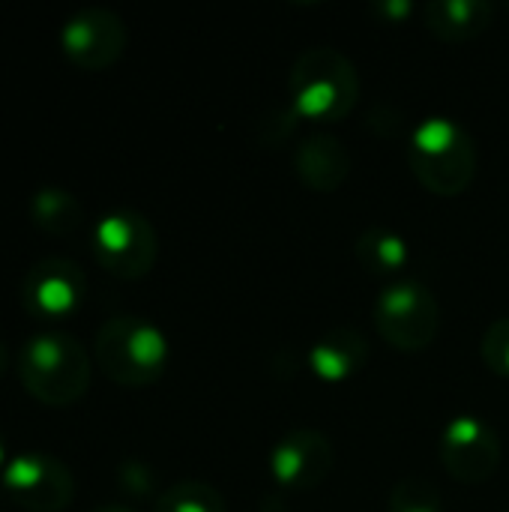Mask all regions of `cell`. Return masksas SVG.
Returning a JSON list of instances; mask_svg holds the SVG:
<instances>
[{"label": "cell", "mask_w": 509, "mask_h": 512, "mask_svg": "<svg viewBox=\"0 0 509 512\" xmlns=\"http://www.w3.org/2000/svg\"><path fill=\"white\" fill-rule=\"evenodd\" d=\"M6 363H9V354H6V348L0 345V378H3V372H6Z\"/></svg>", "instance_id": "23"}, {"label": "cell", "mask_w": 509, "mask_h": 512, "mask_svg": "<svg viewBox=\"0 0 509 512\" xmlns=\"http://www.w3.org/2000/svg\"><path fill=\"white\" fill-rule=\"evenodd\" d=\"M408 162L423 189L441 198H456L468 192L477 177V144L462 123L429 117L411 129Z\"/></svg>", "instance_id": "2"}, {"label": "cell", "mask_w": 509, "mask_h": 512, "mask_svg": "<svg viewBox=\"0 0 509 512\" xmlns=\"http://www.w3.org/2000/svg\"><path fill=\"white\" fill-rule=\"evenodd\" d=\"M225 498L219 489L201 480H180L165 489L153 512H225Z\"/></svg>", "instance_id": "17"}, {"label": "cell", "mask_w": 509, "mask_h": 512, "mask_svg": "<svg viewBox=\"0 0 509 512\" xmlns=\"http://www.w3.org/2000/svg\"><path fill=\"white\" fill-rule=\"evenodd\" d=\"M375 330L402 354L426 351L441 330L438 297L417 279H399L387 285L375 300Z\"/></svg>", "instance_id": "5"}, {"label": "cell", "mask_w": 509, "mask_h": 512, "mask_svg": "<svg viewBox=\"0 0 509 512\" xmlns=\"http://www.w3.org/2000/svg\"><path fill=\"white\" fill-rule=\"evenodd\" d=\"M369 360V342L354 327L327 330L309 351V369L324 384L351 381Z\"/></svg>", "instance_id": "13"}, {"label": "cell", "mask_w": 509, "mask_h": 512, "mask_svg": "<svg viewBox=\"0 0 509 512\" xmlns=\"http://www.w3.org/2000/svg\"><path fill=\"white\" fill-rule=\"evenodd\" d=\"M60 48L78 69L102 72L114 66L126 51V24L111 9H81L63 24Z\"/></svg>", "instance_id": "9"}, {"label": "cell", "mask_w": 509, "mask_h": 512, "mask_svg": "<svg viewBox=\"0 0 509 512\" xmlns=\"http://www.w3.org/2000/svg\"><path fill=\"white\" fill-rule=\"evenodd\" d=\"M87 297L84 270L69 258L36 261L21 282V303L33 318H69L81 309Z\"/></svg>", "instance_id": "10"}, {"label": "cell", "mask_w": 509, "mask_h": 512, "mask_svg": "<svg viewBox=\"0 0 509 512\" xmlns=\"http://www.w3.org/2000/svg\"><path fill=\"white\" fill-rule=\"evenodd\" d=\"M0 486L27 512H63L75 498L72 471L51 453H18L6 462Z\"/></svg>", "instance_id": "7"}, {"label": "cell", "mask_w": 509, "mask_h": 512, "mask_svg": "<svg viewBox=\"0 0 509 512\" xmlns=\"http://www.w3.org/2000/svg\"><path fill=\"white\" fill-rule=\"evenodd\" d=\"M6 468V441H3V435H0V471Z\"/></svg>", "instance_id": "24"}, {"label": "cell", "mask_w": 509, "mask_h": 512, "mask_svg": "<svg viewBox=\"0 0 509 512\" xmlns=\"http://www.w3.org/2000/svg\"><path fill=\"white\" fill-rule=\"evenodd\" d=\"M120 486L126 489V492H132V495H150L153 492V486H156V480H153V474L144 468V465H138V462H129L123 471H120Z\"/></svg>", "instance_id": "20"}, {"label": "cell", "mask_w": 509, "mask_h": 512, "mask_svg": "<svg viewBox=\"0 0 509 512\" xmlns=\"http://www.w3.org/2000/svg\"><path fill=\"white\" fill-rule=\"evenodd\" d=\"M93 354L99 369L120 387H150L168 366L165 333L135 315H117L96 333Z\"/></svg>", "instance_id": "4"}, {"label": "cell", "mask_w": 509, "mask_h": 512, "mask_svg": "<svg viewBox=\"0 0 509 512\" xmlns=\"http://www.w3.org/2000/svg\"><path fill=\"white\" fill-rule=\"evenodd\" d=\"M294 171L312 192H336L351 177V153L348 147L327 132H315L303 138L294 150Z\"/></svg>", "instance_id": "12"}, {"label": "cell", "mask_w": 509, "mask_h": 512, "mask_svg": "<svg viewBox=\"0 0 509 512\" xmlns=\"http://www.w3.org/2000/svg\"><path fill=\"white\" fill-rule=\"evenodd\" d=\"M423 21L432 36L447 45H459L483 36L492 27L495 6L486 0H432L423 9Z\"/></svg>", "instance_id": "14"}, {"label": "cell", "mask_w": 509, "mask_h": 512, "mask_svg": "<svg viewBox=\"0 0 509 512\" xmlns=\"http://www.w3.org/2000/svg\"><path fill=\"white\" fill-rule=\"evenodd\" d=\"M354 258L363 264V270H369L375 276H393V273L405 270V264L411 258V246L405 243L402 234H396L390 228H369L357 237Z\"/></svg>", "instance_id": "16"}, {"label": "cell", "mask_w": 509, "mask_h": 512, "mask_svg": "<svg viewBox=\"0 0 509 512\" xmlns=\"http://www.w3.org/2000/svg\"><path fill=\"white\" fill-rule=\"evenodd\" d=\"M159 240L153 225L135 210H111L93 228V258L114 279L135 282L156 264Z\"/></svg>", "instance_id": "6"}, {"label": "cell", "mask_w": 509, "mask_h": 512, "mask_svg": "<svg viewBox=\"0 0 509 512\" xmlns=\"http://www.w3.org/2000/svg\"><path fill=\"white\" fill-rule=\"evenodd\" d=\"M18 378L36 402L66 408L87 393L90 360L78 339L51 330L24 342L18 354Z\"/></svg>", "instance_id": "3"}, {"label": "cell", "mask_w": 509, "mask_h": 512, "mask_svg": "<svg viewBox=\"0 0 509 512\" xmlns=\"http://www.w3.org/2000/svg\"><path fill=\"white\" fill-rule=\"evenodd\" d=\"M267 468L282 489L312 492L333 474L336 453L318 429H294L273 447Z\"/></svg>", "instance_id": "11"}, {"label": "cell", "mask_w": 509, "mask_h": 512, "mask_svg": "<svg viewBox=\"0 0 509 512\" xmlns=\"http://www.w3.org/2000/svg\"><path fill=\"white\" fill-rule=\"evenodd\" d=\"M438 453H441L444 471L456 483H465V486L489 483L495 471L501 468V438L486 420L474 414H465L447 423Z\"/></svg>", "instance_id": "8"}, {"label": "cell", "mask_w": 509, "mask_h": 512, "mask_svg": "<svg viewBox=\"0 0 509 512\" xmlns=\"http://www.w3.org/2000/svg\"><path fill=\"white\" fill-rule=\"evenodd\" d=\"M30 222L48 237H69L84 225L78 198L60 186H42L30 198Z\"/></svg>", "instance_id": "15"}, {"label": "cell", "mask_w": 509, "mask_h": 512, "mask_svg": "<svg viewBox=\"0 0 509 512\" xmlns=\"http://www.w3.org/2000/svg\"><path fill=\"white\" fill-rule=\"evenodd\" d=\"M390 512H441V492L435 483H429L426 477H405L393 486Z\"/></svg>", "instance_id": "18"}, {"label": "cell", "mask_w": 509, "mask_h": 512, "mask_svg": "<svg viewBox=\"0 0 509 512\" xmlns=\"http://www.w3.org/2000/svg\"><path fill=\"white\" fill-rule=\"evenodd\" d=\"M375 12H378V15H384L387 21H402L405 15H411V12H414V6H411V3H378V6H375Z\"/></svg>", "instance_id": "21"}, {"label": "cell", "mask_w": 509, "mask_h": 512, "mask_svg": "<svg viewBox=\"0 0 509 512\" xmlns=\"http://www.w3.org/2000/svg\"><path fill=\"white\" fill-rule=\"evenodd\" d=\"M480 357L492 375L509 378V318H498L486 330V336L480 342Z\"/></svg>", "instance_id": "19"}, {"label": "cell", "mask_w": 509, "mask_h": 512, "mask_svg": "<svg viewBox=\"0 0 509 512\" xmlns=\"http://www.w3.org/2000/svg\"><path fill=\"white\" fill-rule=\"evenodd\" d=\"M90 512H135L132 507H126V504H99L96 510Z\"/></svg>", "instance_id": "22"}, {"label": "cell", "mask_w": 509, "mask_h": 512, "mask_svg": "<svg viewBox=\"0 0 509 512\" xmlns=\"http://www.w3.org/2000/svg\"><path fill=\"white\" fill-rule=\"evenodd\" d=\"M360 72L336 48L303 51L288 72L291 111L315 123H339L360 105Z\"/></svg>", "instance_id": "1"}]
</instances>
